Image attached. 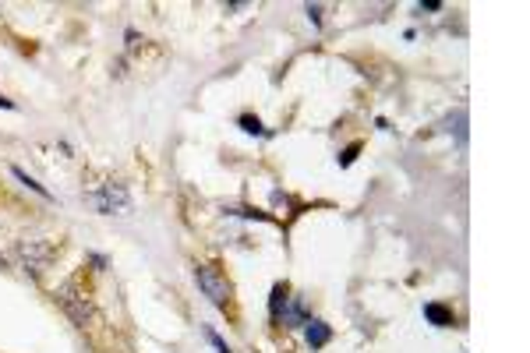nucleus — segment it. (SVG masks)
<instances>
[{"label":"nucleus","instance_id":"nucleus-2","mask_svg":"<svg viewBox=\"0 0 530 353\" xmlns=\"http://www.w3.org/2000/svg\"><path fill=\"white\" fill-rule=\"evenodd\" d=\"M89 205L103 216H127L131 212V194L124 184H103L96 191H89Z\"/></svg>","mask_w":530,"mask_h":353},{"label":"nucleus","instance_id":"nucleus-6","mask_svg":"<svg viewBox=\"0 0 530 353\" xmlns=\"http://www.w3.org/2000/svg\"><path fill=\"white\" fill-rule=\"evenodd\" d=\"M424 318H428L431 325H438V329H452V325H456V315H452V307H445V304H424Z\"/></svg>","mask_w":530,"mask_h":353},{"label":"nucleus","instance_id":"nucleus-5","mask_svg":"<svg viewBox=\"0 0 530 353\" xmlns=\"http://www.w3.org/2000/svg\"><path fill=\"white\" fill-rule=\"evenodd\" d=\"M276 322H283V325H308L312 322V315L304 311V304L301 300H290L287 297V304H283V311H280V318Z\"/></svg>","mask_w":530,"mask_h":353},{"label":"nucleus","instance_id":"nucleus-4","mask_svg":"<svg viewBox=\"0 0 530 353\" xmlns=\"http://www.w3.org/2000/svg\"><path fill=\"white\" fill-rule=\"evenodd\" d=\"M53 255H57V248L50 241H21L18 244V258H21V268L28 275H43V268L50 265Z\"/></svg>","mask_w":530,"mask_h":353},{"label":"nucleus","instance_id":"nucleus-13","mask_svg":"<svg viewBox=\"0 0 530 353\" xmlns=\"http://www.w3.org/2000/svg\"><path fill=\"white\" fill-rule=\"evenodd\" d=\"M206 339H209L212 347H216V353H230V347L219 339V332H212V329H206Z\"/></svg>","mask_w":530,"mask_h":353},{"label":"nucleus","instance_id":"nucleus-17","mask_svg":"<svg viewBox=\"0 0 530 353\" xmlns=\"http://www.w3.org/2000/svg\"><path fill=\"white\" fill-rule=\"evenodd\" d=\"M4 265H7V262H4V255H0V268H4Z\"/></svg>","mask_w":530,"mask_h":353},{"label":"nucleus","instance_id":"nucleus-14","mask_svg":"<svg viewBox=\"0 0 530 353\" xmlns=\"http://www.w3.org/2000/svg\"><path fill=\"white\" fill-rule=\"evenodd\" d=\"M304 11H308V18H312L315 25H322V7H318V4H308Z\"/></svg>","mask_w":530,"mask_h":353},{"label":"nucleus","instance_id":"nucleus-1","mask_svg":"<svg viewBox=\"0 0 530 353\" xmlns=\"http://www.w3.org/2000/svg\"><path fill=\"white\" fill-rule=\"evenodd\" d=\"M57 300H60V307L75 318V325H89L92 322V315H96V307H92V300H89V293H82V283L78 279H68L64 286H57V293H53Z\"/></svg>","mask_w":530,"mask_h":353},{"label":"nucleus","instance_id":"nucleus-12","mask_svg":"<svg viewBox=\"0 0 530 353\" xmlns=\"http://www.w3.org/2000/svg\"><path fill=\"white\" fill-rule=\"evenodd\" d=\"M357 152H361V145H357V142H354V145H346V149L339 152V167H350V163L357 159Z\"/></svg>","mask_w":530,"mask_h":353},{"label":"nucleus","instance_id":"nucleus-10","mask_svg":"<svg viewBox=\"0 0 530 353\" xmlns=\"http://www.w3.org/2000/svg\"><path fill=\"white\" fill-rule=\"evenodd\" d=\"M11 174L18 176V180H21V184H25V187H28V191H36V194H39V198H46V201H50V191H46V187H43V184H39V180H32V176L25 174V170H21V167H11Z\"/></svg>","mask_w":530,"mask_h":353},{"label":"nucleus","instance_id":"nucleus-8","mask_svg":"<svg viewBox=\"0 0 530 353\" xmlns=\"http://www.w3.org/2000/svg\"><path fill=\"white\" fill-rule=\"evenodd\" d=\"M287 293H290L287 283H276V286H272V297H269V315H272V322L280 318V311H283V304H287Z\"/></svg>","mask_w":530,"mask_h":353},{"label":"nucleus","instance_id":"nucleus-11","mask_svg":"<svg viewBox=\"0 0 530 353\" xmlns=\"http://www.w3.org/2000/svg\"><path fill=\"white\" fill-rule=\"evenodd\" d=\"M237 124H240V127H244L248 135H269V131L262 127V120H258V117H251V113H244V117H240Z\"/></svg>","mask_w":530,"mask_h":353},{"label":"nucleus","instance_id":"nucleus-15","mask_svg":"<svg viewBox=\"0 0 530 353\" xmlns=\"http://www.w3.org/2000/svg\"><path fill=\"white\" fill-rule=\"evenodd\" d=\"M418 7H421V11H442V4H438V0H424V4H418Z\"/></svg>","mask_w":530,"mask_h":353},{"label":"nucleus","instance_id":"nucleus-9","mask_svg":"<svg viewBox=\"0 0 530 353\" xmlns=\"http://www.w3.org/2000/svg\"><path fill=\"white\" fill-rule=\"evenodd\" d=\"M445 124H449V131H456V142H460V145H467V113H463V110H456Z\"/></svg>","mask_w":530,"mask_h":353},{"label":"nucleus","instance_id":"nucleus-16","mask_svg":"<svg viewBox=\"0 0 530 353\" xmlns=\"http://www.w3.org/2000/svg\"><path fill=\"white\" fill-rule=\"evenodd\" d=\"M0 110H14V102H11V99H4V95H0Z\"/></svg>","mask_w":530,"mask_h":353},{"label":"nucleus","instance_id":"nucleus-7","mask_svg":"<svg viewBox=\"0 0 530 353\" xmlns=\"http://www.w3.org/2000/svg\"><path fill=\"white\" fill-rule=\"evenodd\" d=\"M329 339H332V329L325 322H308V347L312 350H322Z\"/></svg>","mask_w":530,"mask_h":353},{"label":"nucleus","instance_id":"nucleus-3","mask_svg":"<svg viewBox=\"0 0 530 353\" xmlns=\"http://www.w3.org/2000/svg\"><path fill=\"white\" fill-rule=\"evenodd\" d=\"M195 283H198V290L209 297L216 307H226V304H230V297H233V290H230L226 275H223L216 265H195Z\"/></svg>","mask_w":530,"mask_h":353}]
</instances>
